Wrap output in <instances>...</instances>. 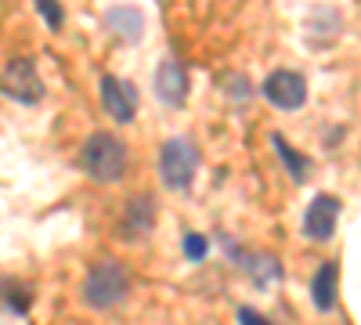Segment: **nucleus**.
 Returning a JSON list of instances; mask_svg holds the SVG:
<instances>
[{
  "instance_id": "obj_7",
  "label": "nucleus",
  "mask_w": 361,
  "mask_h": 325,
  "mask_svg": "<svg viewBox=\"0 0 361 325\" xmlns=\"http://www.w3.org/2000/svg\"><path fill=\"white\" fill-rule=\"evenodd\" d=\"M336 221H340V199L336 195H318L304 214V235L311 243H325V239H333Z\"/></svg>"
},
{
  "instance_id": "obj_1",
  "label": "nucleus",
  "mask_w": 361,
  "mask_h": 325,
  "mask_svg": "<svg viewBox=\"0 0 361 325\" xmlns=\"http://www.w3.org/2000/svg\"><path fill=\"white\" fill-rule=\"evenodd\" d=\"M127 293H130V271H127V264H119V260L94 264L83 278V300L94 311L119 307L127 300Z\"/></svg>"
},
{
  "instance_id": "obj_11",
  "label": "nucleus",
  "mask_w": 361,
  "mask_h": 325,
  "mask_svg": "<svg viewBox=\"0 0 361 325\" xmlns=\"http://www.w3.org/2000/svg\"><path fill=\"white\" fill-rule=\"evenodd\" d=\"M235 260L246 268V275L264 289V286H271L275 278H282V264L271 257V253H235Z\"/></svg>"
},
{
  "instance_id": "obj_13",
  "label": "nucleus",
  "mask_w": 361,
  "mask_h": 325,
  "mask_svg": "<svg viewBox=\"0 0 361 325\" xmlns=\"http://www.w3.org/2000/svg\"><path fill=\"white\" fill-rule=\"evenodd\" d=\"M271 145H275V152L282 156L286 170L293 173V181H307V159L300 156L296 149H289V145H286V137H282V134H275V137H271Z\"/></svg>"
},
{
  "instance_id": "obj_5",
  "label": "nucleus",
  "mask_w": 361,
  "mask_h": 325,
  "mask_svg": "<svg viewBox=\"0 0 361 325\" xmlns=\"http://www.w3.org/2000/svg\"><path fill=\"white\" fill-rule=\"evenodd\" d=\"M264 98L282 112H296L307 102V80L296 69H275L264 80Z\"/></svg>"
},
{
  "instance_id": "obj_3",
  "label": "nucleus",
  "mask_w": 361,
  "mask_h": 325,
  "mask_svg": "<svg viewBox=\"0 0 361 325\" xmlns=\"http://www.w3.org/2000/svg\"><path fill=\"white\" fill-rule=\"evenodd\" d=\"M199 170V149L192 137H170L159 152V177L173 192H188Z\"/></svg>"
},
{
  "instance_id": "obj_15",
  "label": "nucleus",
  "mask_w": 361,
  "mask_h": 325,
  "mask_svg": "<svg viewBox=\"0 0 361 325\" xmlns=\"http://www.w3.org/2000/svg\"><path fill=\"white\" fill-rule=\"evenodd\" d=\"M206 253H209V239H206V235H195V231L185 235V257L188 260L199 264V260H206Z\"/></svg>"
},
{
  "instance_id": "obj_10",
  "label": "nucleus",
  "mask_w": 361,
  "mask_h": 325,
  "mask_svg": "<svg viewBox=\"0 0 361 325\" xmlns=\"http://www.w3.org/2000/svg\"><path fill=\"white\" fill-rule=\"evenodd\" d=\"M336 264H322L311 278V300L318 311H333L336 307V289H340V278H336Z\"/></svg>"
},
{
  "instance_id": "obj_12",
  "label": "nucleus",
  "mask_w": 361,
  "mask_h": 325,
  "mask_svg": "<svg viewBox=\"0 0 361 325\" xmlns=\"http://www.w3.org/2000/svg\"><path fill=\"white\" fill-rule=\"evenodd\" d=\"M109 29H116V33L127 37V40H137L141 29H145V18H141L137 8H112L109 11Z\"/></svg>"
},
{
  "instance_id": "obj_4",
  "label": "nucleus",
  "mask_w": 361,
  "mask_h": 325,
  "mask_svg": "<svg viewBox=\"0 0 361 325\" xmlns=\"http://www.w3.org/2000/svg\"><path fill=\"white\" fill-rule=\"evenodd\" d=\"M0 94L15 98L18 105H37L44 98V80L29 58H11L0 73Z\"/></svg>"
},
{
  "instance_id": "obj_14",
  "label": "nucleus",
  "mask_w": 361,
  "mask_h": 325,
  "mask_svg": "<svg viewBox=\"0 0 361 325\" xmlns=\"http://www.w3.org/2000/svg\"><path fill=\"white\" fill-rule=\"evenodd\" d=\"M33 4H37L40 18L47 22V29H62L66 25V15H62V4H58V0H33Z\"/></svg>"
},
{
  "instance_id": "obj_2",
  "label": "nucleus",
  "mask_w": 361,
  "mask_h": 325,
  "mask_svg": "<svg viewBox=\"0 0 361 325\" xmlns=\"http://www.w3.org/2000/svg\"><path fill=\"white\" fill-rule=\"evenodd\" d=\"M80 166L90 181L98 185H112L127 173V145L116 134H94L87 137L83 152H80Z\"/></svg>"
},
{
  "instance_id": "obj_16",
  "label": "nucleus",
  "mask_w": 361,
  "mask_h": 325,
  "mask_svg": "<svg viewBox=\"0 0 361 325\" xmlns=\"http://www.w3.org/2000/svg\"><path fill=\"white\" fill-rule=\"evenodd\" d=\"M224 87H228V94H235V98H246V94H250V83H246L243 76H231Z\"/></svg>"
},
{
  "instance_id": "obj_9",
  "label": "nucleus",
  "mask_w": 361,
  "mask_h": 325,
  "mask_svg": "<svg viewBox=\"0 0 361 325\" xmlns=\"http://www.w3.org/2000/svg\"><path fill=\"white\" fill-rule=\"evenodd\" d=\"M156 228V202L148 199V195H137L127 202V210H123V235H148Z\"/></svg>"
},
{
  "instance_id": "obj_6",
  "label": "nucleus",
  "mask_w": 361,
  "mask_h": 325,
  "mask_svg": "<svg viewBox=\"0 0 361 325\" xmlns=\"http://www.w3.org/2000/svg\"><path fill=\"white\" fill-rule=\"evenodd\" d=\"M102 105L116 123H130L137 112V91L134 83L119 80V76H102Z\"/></svg>"
},
{
  "instance_id": "obj_8",
  "label": "nucleus",
  "mask_w": 361,
  "mask_h": 325,
  "mask_svg": "<svg viewBox=\"0 0 361 325\" xmlns=\"http://www.w3.org/2000/svg\"><path fill=\"white\" fill-rule=\"evenodd\" d=\"M156 94L163 105L170 109H180L188 98V76H185V66L173 62V58H166V62L156 69Z\"/></svg>"
}]
</instances>
